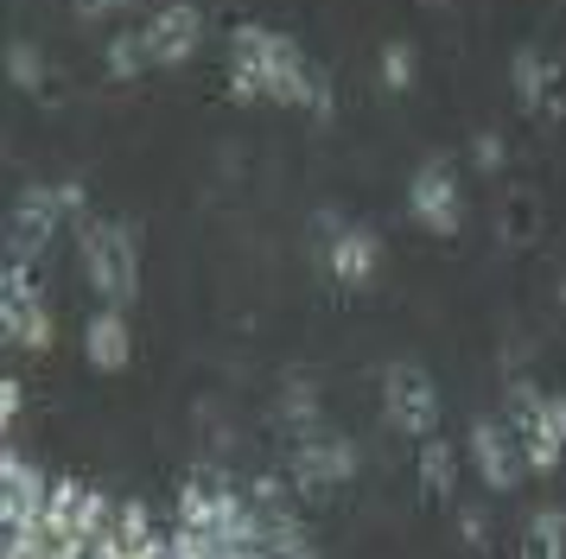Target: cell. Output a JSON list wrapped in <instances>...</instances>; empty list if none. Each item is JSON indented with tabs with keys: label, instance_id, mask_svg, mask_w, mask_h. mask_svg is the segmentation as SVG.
Instances as JSON below:
<instances>
[{
	"label": "cell",
	"instance_id": "cell-32",
	"mask_svg": "<svg viewBox=\"0 0 566 559\" xmlns=\"http://www.w3.org/2000/svg\"><path fill=\"white\" fill-rule=\"evenodd\" d=\"M554 299H560V312H566V274H560V286H554Z\"/></svg>",
	"mask_w": 566,
	"mask_h": 559
},
{
	"label": "cell",
	"instance_id": "cell-34",
	"mask_svg": "<svg viewBox=\"0 0 566 559\" xmlns=\"http://www.w3.org/2000/svg\"><path fill=\"white\" fill-rule=\"evenodd\" d=\"M154 7H166V0H154Z\"/></svg>",
	"mask_w": 566,
	"mask_h": 559
},
{
	"label": "cell",
	"instance_id": "cell-3",
	"mask_svg": "<svg viewBox=\"0 0 566 559\" xmlns=\"http://www.w3.org/2000/svg\"><path fill=\"white\" fill-rule=\"evenodd\" d=\"M408 217L427 235H439V242H452L464 229V184L459 172H452V159H420L408 178Z\"/></svg>",
	"mask_w": 566,
	"mask_h": 559
},
{
	"label": "cell",
	"instance_id": "cell-27",
	"mask_svg": "<svg viewBox=\"0 0 566 559\" xmlns=\"http://www.w3.org/2000/svg\"><path fill=\"white\" fill-rule=\"evenodd\" d=\"M249 496H255L261 508H281V503H293L300 489H293V477H255L249 483Z\"/></svg>",
	"mask_w": 566,
	"mask_h": 559
},
{
	"label": "cell",
	"instance_id": "cell-2",
	"mask_svg": "<svg viewBox=\"0 0 566 559\" xmlns=\"http://www.w3.org/2000/svg\"><path fill=\"white\" fill-rule=\"evenodd\" d=\"M83 235V274L103 293V305H128L140 293V229L108 223V217H77Z\"/></svg>",
	"mask_w": 566,
	"mask_h": 559
},
{
	"label": "cell",
	"instance_id": "cell-13",
	"mask_svg": "<svg viewBox=\"0 0 566 559\" xmlns=\"http://www.w3.org/2000/svg\"><path fill=\"white\" fill-rule=\"evenodd\" d=\"M413 477H420V496L427 503H452L459 496V452H452V439L427 432L420 439V457H413Z\"/></svg>",
	"mask_w": 566,
	"mask_h": 559
},
{
	"label": "cell",
	"instance_id": "cell-26",
	"mask_svg": "<svg viewBox=\"0 0 566 559\" xmlns=\"http://www.w3.org/2000/svg\"><path fill=\"white\" fill-rule=\"evenodd\" d=\"M541 115L547 122H566V51L547 57V83H541Z\"/></svg>",
	"mask_w": 566,
	"mask_h": 559
},
{
	"label": "cell",
	"instance_id": "cell-1",
	"mask_svg": "<svg viewBox=\"0 0 566 559\" xmlns=\"http://www.w3.org/2000/svg\"><path fill=\"white\" fill-rule=\"evenodd\" d=\"M230 57L261 76V96H268V102H281V108H312L318 122L332 115V83H325V71H318V64H312L286 32L255 25V20L235 25V32H230Z\"/></svg>",
	"mask_w": 566,
	"mask_h": 559
},
{
	"label": "cell",
	"instance_id": "cell-16",
	"mask_svg": "<svg viewBox=\"0 0 566 559\" xmlns=\"http://www.w3.org/2000/svg\"><path fill=\"white\" fill-rule=\"evenodd\" d=\"M541 83H547V57L535 45H515L510 57V96L522 115H541Z\"/></svg>",
	"mask_w": 566,
	"mask_h": 559
},
{
	"label": "cell",
	"instance_id": "cell-12",
	"mask_svg": "<svg viewBox=\"0 0 566 559\" xmlns=\"http://www.w3.org/2000/svg\"><path fill=\"white\" fill-rule=\"evenodd\" d=\"M0 330H7L13 350H32V356H45L57 344V325L45 312V299H0Z\"/></svg>",
	"mask_w": 566,
	"mask_h": 559
},
{
	"label": "cell",
	"instance_id": "cell-11",
	"mask_svg": "<svg viewBox=\"0 0 566 559\" xmlns=\"http://www.w3.org/2000/svg\"><path fill=\"white\" fill-rule=\"evenodd\" d=\"M83 362L103 369V376H122L134 362V330H128V312L122 305H103L83 318Z\"/></svg>",
	"mask_w": 566,
	"mask_h": 559
},
{
	"label": "cell",
	"instance_id": "cell-7",
	"mask_svg": "<svg viewBox=\"0 0 566 559\" xmlns=\"http://www.w3.org/2000/svg\"><path fill=\"white\" fill-rule=\"evenodd\" d=\"M71 210H64V198H57V184H27L20 198H13V210H7V254H39L52 249L57 223H64Z\"/></svg>",
	"mask_w": 566,
	"mask_h": 559
},
{
	"label": "cell",
	"instance_id": "cell-23",
	"mask_svg": "<svg viewBox=\"0 0 566 559\" xmlns=\"http://www.w3.org/2000/svg\"><path fill=\"white\" fill-rule=\"evenodd\" d=\"M503 166H510V140H503L496 127H478V134H471V172H478V178H496Z\"/></svg>",
	"mask_w": 566,
	"mask_h": 559
},
{
	"label": "cell",
	"instance_id": "cell-14",
	"mask_svg": "<svg viewBox=\"0 0 566 559\" xmlns=\"http://www.w3.org/2000/svg\"><path fill=\"white\" fill-rule=\"evenodd\" d=\"M115 534H122V559L172 553V540H159L154 534V508H147V496H122V503H115Z\"/></svg>",
	"mask_w": 566,
	"mask_h": 559
},
{
	"label": "cell",
	"instance_id": "cell-19",
	"mask_svg": "<svg viewBox=\"0 0 566 559\" xmlns=\"http://www.w3.org/2000/svg\"><path fill=\"white\" fill-rule=\"evenodd\" d=\"M7 83L20 89V96H39L52 71H45V51L32 45V39H7Z\"/></svg>",
	"mask_w": 566,
	"mask_h": 559
},
{
	"label": "cell",
	"instance_id": "cell-4",
	"mask_svg": "<svg viewBox=\"0 0 566 559\" xmlns=\"http://www.w3.org/2000/svg\"><path fill=\"white\" fill-rule=\"evenodd\" d=\"M382 420L401 432V439L439 432V388L420 362H388L382 369Z\"/></svg>",
	"mask_w": 566,
	"mask_h": 559
},
{
	"label": "cell",
	"instance_id": "cell-33",
	"mask_svg": "<svg viewBox=\"0 0 566 559\" xmlns=\"http://www.w3.org/2000/svg\"><path fill=\"white\" fill-rule=\"evenodd\" d=\"M420 7H446V0H420Z\"/></svg>",
	"mask_w": 566,
	"mask_h": 559
},
{
	"label": "cell",
	"instance_id": "cell-29",
	"mask_svg": "<svg viewBox=\"0 0 566 559\" xmlns=\"http://www.w3.org/2000/svg\"><path fill=\"white\" fill-rule=\"evenodd\" d=\"M541 432H554V439H560L566 445V394H547V401H541V420H535ZM528 426V432H535Z\"/></svg>",
	"mask_w": 566,
	"mask_h": 559
},
{
	"label": "cell",
	"instance_id": "cell-5",
	"mask_svg": "<svg viewBox=\"0 0 566 559\" xmlns=\"http://www.w3.org/2000/svg\"><path fill=\"white\" fill-rule=\"evenodd\" d=\"M350 477H357V445H350V439H337V432L318 426L293 445V489H300V496L325 503V496L344 489Z\"/></svg>",
	"mask_w": 566,
	"mask_h": 559
},
{
	"label": "cell",
	"instance_id": "cell-31",
	"mask_svg": "<svg viewBox=\"0 0 566 559\" xmlns=\"http://www.w3.org/2000/svg\"><path fill=\"white\" fill-rule=\"evenodd\" d=\"M57 198L71 217H90V191H83V178H57Z\"/></svg>",
	"mask_w": 566,
	"mask_h": 559
},
{
	"label": "cell",
	"instance_id": "cell-10",
	"mask_svg": "<svg viewBox=\"0 0 566 559\" xmlns=\"http://www.w3.org/2000/svg\"><path fill=\"white\" fill-rule=\"evenodd\" d=\"M490 229H496V242L510 254L535 249L541 235H547V203H541L535 184H503L496 191V210H490Z\"/></svg>",
	"mask_w": 566,
	"mask_h": 559
},
{
	"label": "cell",
	"instance_id": "cell-6",
	"mask_svg": "<svg viewBox=\"0 0 566 559\" xmlns=\"http://www.w3.org/2000/svg\"><path fill=\"white\" fill-rule=\"evenodd\" d=\"M464 452H471V471H478V483H484V489H496V496L522 489V477H528L522 432H515L510 420H478V426H471V439H464Z\"/></svg>",
	"mask_w": 566,
	"mask_h": 559
},
{
	"label": "cell",
	"instance_id": "cell-17",
	"mask_svg": "<svg viewBox=\"0 0 566 559\" xmlns=\"http://www.w3.org/2000/svg\"><path fill=\"white\" fill-rule=\"evenodd\" d=\"M281 426L293 432V439H306V432L325 426V401H318L312 381H286L281 388Z\"/></svg>",
	"mask_w": 566,
	"mask_h": 559
},
{
	"label": "cell",
	"instance_id": "cell-30",
	"mask_svg": "<svg viewBox=\"0 0 566 559\" xmlns=\"http://www.w3.org/2000/svg\"><path fill=\"white\" fill-rule=\"evenodd\" d=\"M128 0H71V13H77L83 25H96V20H108V13H122Z\"/></svg>",
	"mask_w": 566,
	"mask_h": 559
},
{
	"label": "cell",
	"instance_id": "cell-15",
	"mask_svg": "<svg viewBox=\"0 0 566 559\" xmlns=\"http://www.w3.org/2000/svg\"><path fill=\"white\" fill-rule=\"evenodd\" d=\"M566 553V503H547L522 521V559H560Z\"/></svg>",
	"mask_w": 566,
	"mask_h": 559
},
{
	"label": "cell",
	"instance_id": "cell-20",
	"mask_svg": "<svg viewBox=\"0 0 566 559\" xmlns=\"http://www.w3.org/2000/svg\"><path fill=\"white\" fill-rule=\"evenodd\" d=\"M103 64H108V76H115V83H140V71H147L154 57H147V39H140V32H108Z\"/></svg>",
	"mask_w": 566,
	"mask_h": 559
},
{
	"label": "cell",
	"instance_id": "cell-28",
	"mask_svg": "<svg viewBox=\"0 0 566 559\" xmlns=\"http://www.w3.org/2000/svg\"><path fill=\"white\" fill-rule=\"evenodd\" d=\"M20 413H27V381L7 376V381H0V420H7V426H20Z\"/></svg>",
	"mask_w": 566,
	"mask_h": 559
},
{
	"label": "cell",
	"instance_id": "cell-18",
	"mask_svg": "<svg viewBox=\"0 0 566 559\" xmlns=\"http://www.w3.org/2000/svg\"><path fill=\"white\" fill-rule=\"evenodd\" d=\"M268 515V540H261V553H281V559H293V553H312V528L293 515V503H281V508H261Z\"/></svg>",
	"mask_w": 566,
	"mask_h": 559
},
{
	"label": "cell",
	"instance_id": "cell-21",
	"mask_svg": "<svg viewBox=\"0 0 566 559\" xmlns=\"http://www.w3.org/2000/svg\"><path fill=\"white\" fill-rule=\"evenodd\" d=\"M413 76H420V51H413L408 39H388L382 45V89L388 96H408Z\"/></svg>",
	"mask_w": 566,
	"mask_h": 559
},
{
	"label": "cell",
	"instance_id": "cell-8",
	"mask_svg": "<svg viewBox=\"0 0 566 559\" xmlns=\"http://www.w3.org/2000/svg\"><path fill=\"white\" fill-rule=\"evenodd\" d=\"M140 39H147L154 71H179V64H191V51L205 45V13L191 0H166L154 20L140 25Z\"/></svg>",
	"mask_w": 566,
	"mask_h": 559
},
{
	"label": "cell",
	"instance_id": "cell-25",
	"mask_svg": "<svg viewBox=\"0 0 566 559\" xmlns=\"http://www.w3.org/2000/svg\"><path fill=\"white\" fill-rule=\"evenodd\" d=\"M459 547H464V553H490V547H496V540H490L484 503H464V508H459Z\"/></svg>",
	"mask_w": 566,
	"mask_h": 559
},
{
	"label": "cell",
	"instance_id": "cell-24",
	"mask_svg": "<svg viewBox=\"0 0 566 559\" xmlns=\"http://www.w3.org/2000/svg\"><path fill=\"white\" fill-rule=\"evenodd\" d=\"M522 457H528V471H535V477H554V471H560V457H566V445L560 439H554V432H522Z\"/></svg>",
	"mask_w": 566,
	"mask_h": 559
},
{
	"label": "cell",
	"instance_id": "cell-9",
	"mask_svg": "<svg viewBox=\"0 0 566 559\" xmlns=\"http://www.w3.org/2000/svg\"><path fill=\"white\" fill-rule=\"evenodd\" d=\"M325 274H332L344 293H369L376 274H382V235L369 223H344L332 242H325Z\"/></svg>",
	"mask_w": 566,
	"mask_h": 559
},
{
	"label": "cell",
	"instance_id": "cell-22",
	"mask_svg": "<svg viewBox=\"0 0 566 559\" xmlns=\"http://www.w3.org/2000/svg\"><path fill=\"white\" fill-rule=\"evenodd\" d=\"M541 381H528V376H510V388H503V420H510L515 432H528L541 420Z\"/></svg>",
	"mask_w": 566,
	"mask_h": 559
}]
</instances>
